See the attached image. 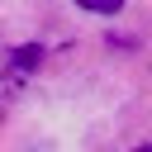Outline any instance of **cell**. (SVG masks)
<instances>
[{"instance_id": "cell-1", "label": "cell", "mask_w": 152, "mask_h": 152, "mask_svg": "<svg viewBox=\"0 0 152 152\" xmlns=\"http://www.w3.org/2000/svg\"><path fill=\"white\" fill-rule=\"evenodd\" d=\"M38 57H43L38 48H19V52H14V66H19V71H33V66H38Z\"/></svg>"}, {"instance_id": "cell-2", "label": "cell", "mask_w": 152, "mask_h": 152, "mask_svg": "<svg viewBox=\"0 0 152 152\" xmlns=\"http://www.w3.org/2000/svg\"><path fill=\"white\" fill-rule=\"evenodd\" d=\"M76 5H81V10H90V14H114L124 0H76Z\"/></svg>"}]
</instances>
